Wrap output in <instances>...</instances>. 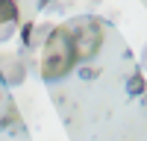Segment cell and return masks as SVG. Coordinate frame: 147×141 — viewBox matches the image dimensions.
<instances>
[{"mask_svg": "<svg viewBox=\"0 0 147 141\" xmlns=\"http://www.w3.org/2000/svg\"><path fill=\"white\" fill-rule=\"evenodd\" d=\"M74 65H77V56H74V44H71L68 27L50 30V35H47V41L41 47V77L47 82L62 79V77L71 74Z\"/></svg>", "mask_w": 147, "mask_h": 141, "instance_id": "6da1fadb", "label": "cell"}, {"mask_svg": "<svg viewBox=\"0 0 147 141\" xmlns=\"http://www.w3.org/2000/svg\"><path fill=\"white\" fill-rule=\"evenodd\" d=\"M68 35H71L77 62H88V59L97 56V50H100V44H103V21L77 18V21L68 23Z\"/></svg>", "mask_w": 147, "mask_h": 141, "instance_id": "7a4b0ae2", "label": "cell"}, {"mask_svg": "<svg viewBox=\"0 0 147 141\" xmlns=\"http://www.w3.org/2000/svg\"><path fill=\"white\" fill-rule=\"evenodd\" d=\"M15 23H18V3L15 0H0V41L15 32Z\"/></svg>", "mask_w": 147, "mask_h": 141, "instance_id": "3957f363", "label": "cell"}, {"mask_svg": "<svg viewBox=\"0 0 147 141\" xmlns=\"http://www.w3.org/2000/svg\"><path fill=\"white\" fill-rule=\"evenodd\" d=\"M0 70H3V77L9 85H18V82H24V65L18 62V59H12V56H6V59H0Z\"/></svg>", "mask_w": 147, "mask_h": 141, "instance_id": "277c9868", "label": "cell"}, {"mask_svg": "<svg viewBox=\"0 0 147 141\" xmlns=\"http://www.w3.org/2000/svg\"><path fill=\"white\" fill-rule=\"evenodd\" d=\"M127 91L132 94V97L144 94V77H141V74H132V77H129V82H127Z\"/></svg>", "mask_w": 147, "mask_h": 141, "instance_id": "5b68a950", "label": "cell"}, {"mask_svg": "<svg viewBox=\"0 0 147 141\" xmlns=\"http://www.w3.org/2000/svg\"><path fill=\"white\" fill-rule=\"evenodd\" d=\"M144 65H147V50H144Z\"/></svg>", "mask_w": 147, "mask_h": 141, "instance_id": "8992f818", "label": "cell"}]
</instances>
